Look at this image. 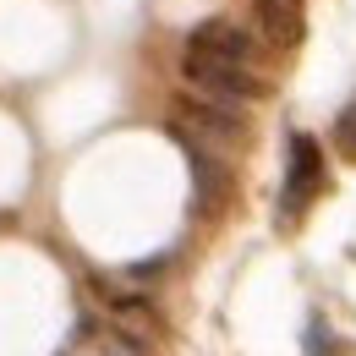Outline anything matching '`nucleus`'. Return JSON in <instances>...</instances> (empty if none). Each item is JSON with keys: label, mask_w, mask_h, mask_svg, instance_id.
Instances as JSON below:
<instances>
[{"label": "nucleus", "mask_w": 356, "mask_h": 356, "mask_svg": "<svg viewBox=\"0 0 356 356\" xmlns=\"http://www.w3.org/2000/svg\"><path fill=\"white\" fill-rule=\"evenodd\" d=\"M181 72H186L197 88L225 93V99H264L268 93V83L247 66V60H225V55H197V49H186Z\"/></svg>", "instance_id": "nucleus-1"}, {"label": "nucleus", "mask_w": 356, "mask_h": 356, "mask_svg": "<svg viewBox=\"0 0 356 356\" xmlns=\"http://www.w3.org/2000/svg\"><path fill=\"white\" fill-rule=\"evenodd\" d=\"M318 192H323V148H318L307 132H296L291 137V170H285V197H280V209H285V214H302Z\"/></svg>", "instance_id": "nucleus-2"}, {"label": "nucleus", "mask_w": 356, "mask_h": 356, "mask_svg": "<svg viewBox=\"0 0 356 356\" xmlns=\"http://www.w3.org/2000/svg\"><path fill=\"white\" fill-rule=\"evenodd\" d=\"M258 33L280 49H296L307 33V17H302L296 0H258Z\"/></svg>", "instance_id": "nucleus-3"}, {"label": "nucleus", "mask_w": 356, "mask_h": 356, "mask_svg": "<svg viewBox=\"0 0 356 356\" xmlns=\"http://www.w3.org/2000/svg\"><path fill=\"white\" fill-rule=\"evenodd\" d=\"M192 186H197V214H220L225 197H230V170L214 154L192 148Z\"/></svg>", "instance_id": "nucleus-4"}, {"label": "nucleus", "mask_w": 356, "mask_h": 356, "mask_svg": "<svg viewBox=\"0 0 356 356\" xmlns=\"http://www.w3.org/2000/svg\"><path fill=\"white\" fill-rule=\"evenodd\" d=\"M186 49H197V55H225V60H247V33L241 28H230V22H203V28H192V39Z\"/></svg>", "instance_id": "nucleus-5"}, {"label": "nucleus", "mask_w": 356, "mask_h": 356, "mask_svg": "<svg viewBox=\"0 0 356 356\" xmlns=\"http://www.w3.org/2000/svg\"><path fill=\"white\" fill-rule=\"evenodd\" d=\"M181 115H186L192 127L214 132V137H236V132H241V121H236L230 110H220V104H181Z\"/></svg>", "instance_id": "nucleus-6"}, {"label": "nucleus", "mask_w": 356, "mask_h": 356, "mask_svg": "<svg viewBox=\"0 0 356 356\" xmlns=\"http://www.w3.org/2000/svg\"><path fill=\"white\" fill-rule=\"evenodd\" d=\"M334 154H340L346 165H356V104H346V110L334 115Z\"/></svg>", "instance_id": "nucleus-7"}, {"label": "nucleus", "mask_w": 356, "mask_h": 356, "mask_svg": "<svg viewBox=\"0 0 356 356\" xmlns=\"http://www.w3.org/2000/svg\"><path fill=\"white\" fill-rule=\"evenodd\" d=\"M307 356H329V329H323V318L307 323Z\"/></svg>", "instance_id": "nucleus-8"}]
</instances>
